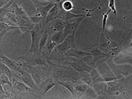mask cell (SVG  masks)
<instances>
[{"instance_id":"1","label":"cell","mask_w":132,"mask_h":99,"mask_svg":"<svg viewBox=\"0 0 132 99\" xmlns=\"http://www.w3.org/2000/svg\"><path fill=\"white\" fill-rule=\"evenodd\" d=\"M48 63L51 75L56 81H69L73 83L78 82L79 81L82 82V73L77 71L70 66H64L60 63L56 64L50 60H48Z\"/></svg>"},{"instance_id":"2","label":"cell","mask_w":132,"mask_h":99,"mask_svg":"<svg viewBox=\"0 0 132 99\" xmlns=\"http://www.w3.org/2000/svg\"><path fill=\"white\" fill-rule=\"evenodd\" d=\"M63 63L70 66L81 73L86 72L90 73L93 69V68L85 63L81 59L76 58L74 57H66Z\"/></svg>"},{"instance_id":"3","label":"cell","mask_w":132,"mask_h":99,"mask_svg":"<svg viewBox=\"0 0 132 99\" xmlns=\"http://www.w3.org/2000/svg\"><path fill=\"white\" fill-rule=\"evenodd\" d=\"M31 35V46L27 54L38 53L40 52V41L43 31H41L40 24H35L30 31Z\"/></svg>"},{"instance_id":"4","label":"cell","mask_w":132,"mask_h":99,"mask_svg":"<svg viewBox=\"0 0 132 99\" xmlns=\"http://www.w3.org/2000/svg\"><path fill=\"white\" fill-rule=\"evenodd\" d=\"M12 88L10 95V98H22L23 96L28 92L32 91V89L27 86L24 82H21L15 78L12 79Z\"/></svg>"},{"instance_id":"5","label":"cell","mask_w":132,"mask_h":99,"mask_svg":"<svg viewBox=\"0 0 132 99\" xmlns=\"http://www.w3.org/2000/svg\"><path fill=\"white\" fill-rule=\"evenodd\" d=\"M89 16H90V15L88 13L86 15H85V16H81V17H78V18L75 19V21H74V22H68L63 30V40L68 36V35H75V32H76L77 29L78 27L79 26L80 23H81V21L84 19H85L86 17Z\"/></svg>"},{"instance_id":"6","label":"cell","mask_w":132,"mask_h":99,"mask_svg":"<svg viewBox=\"0 0 132 99\" xmlns=\"http://www.w3.org/2000/svg\"><path fill=\"white\" fill-rule=\"evenodd\" d=\"M61 8H62V7H61V3L60 2V3H55L54 7L48 12L46 17L44 19V21H43V23L41 24H40V27L41 29H42V27H46V25L50 22H51V21L57 19V16H58V14L60 13Z\"/></svg>"},{"instance_id":"7","label":"cell","mask_w":132,"mask_h":99,"mask_svg":"<svg viewBox=\"0 0 132 99\" xmlns=\"http://www.w3.org/2000/svg\"><path fill=\"white\" fill-rule=\"evenodd\" d=\"M67 23H68L67 21H65L60 19H56L50 22L47 26L48 27H46V28L48 29L49 35H51L56 32L63 30Z\"/></svg>"},{"instance_id":"8","label":"cell","mask_w":132,"mask_h":99,"mask_svg":"<svg viewBox=\"0 0 132 99\" xmlns=\"http://www.w3.org/2000/svg\"><path fill=\"white\" fill-rule=\"evenodd\" d=\"M17 74L19 75L20 78L23 81V82H24L27 86H29L30 88H31L33 90H40L39 87H38L35 81H34L31 74L28 73L23 69L19 71Z\"/></svg>"},{"instance_id":"9","label":"cell","mask_w":132,"mask_h":99,"mask_svg":"<svg viewBox=\"0 0 132 99\" xmlns=\"http://www.w3.org/2000/svg\"><path fill=\"white\" fill-rule=\"evenodd\" d=\"M118 44L115 43L109 39V38L106 35V34H104L103 32H101V39H100V45L99 48L102 51L106 53H108V50L111 49L112 48L116 46Z\"/></svg>"},{"instance_id":"10","label":"cell","mask_w":132,"mask_h":99,"mask_svg":"<svg viewBox=\"0 0 132 99\" xmlns=\"http://www.w3.org/2000/svg\"><path fill=\"white\" fill-rule=\"evenodd\" d=\"M1 61L5 65H7L10 69H12L14 71H15L16 73H18L22 69V66L23 65V63L17 62L15 60H11L5 56H3L2 53L1 54Z\"/></svg>"},{"instance_id":"11","label":"cell","mask_w":132,"mask_h":99,"mask_svg":"<svg viewBox=\"0 0 132 99\" xmlns=\"http://www.w3.org/2000/svg\"><path fill=\"white\" fill-rule=\"evenodd\" d=\"M57 84V82L53 78L52 75H48L39 87V89L40 90L43 91L42 95H45L48 90H50L53 87H54Z\"/></svg>"},{"instance_id":"12","label":"cell","mask_w":132,"mask_h":99,"mask_svg":"<svg viewBox=\"0 0 132 99\" xmlns=\"http://www.w3.org/2000/svg\"><path fill=\"white\" fill-rule=\"evenodd\" d=\"M86 56H92V54L89 52L82 51L77 48H71L65 53V57H74L79 59H81Z\"/></svg>"},{"instance_id":"13","label":"cell","mask_w":132,"mask_h":99,"mask_svg":"<svg viewBox=\"0 0 132 99\" xmlns=\"http://www.w3.org/2000/svg\"><path fill=\"white\" fill-rule=\"evenodd\" d=\"M89 52L91 53L92 56H93V60L90 62V65H93L96 62H98L99 60L104 58V57H108L109 58V54L108 53H106L102 51L98 47H95L91 50L89 51Z\"/></svg>"},{"instance_id":"14","label":"cell","mask_w":132,"mask_h":99,"mask_svg":"<svg viewBox=\"0 0 132 99\" xmlns=\"http://www.w3.org/2000/svg\"><path fill=\"white\" fill-rule=\"evenodd\" d=\"M14 29H20L24 32H26L25 30H29L30 31V30L27 29H24L23 27H18V26H11L9 24H7L3 22H1L0 23V40H2L3 38V36L6 32H7L9 30H12Z\"/></svg>"},{"instance_id":"15","label":"cell","mask_w":132,"mask_h":99,"mask_svg":"<svg viewBox=\"0 0 132 99\" xmlns=\"http://www.w3.org/2000/svg\"><path fill=\"white\" fill-rule=\"evenodd\" d=\"M87 14H82V15H78V14H75L73 13L70 12V11H66L63 10L62 8H61L60 11V13L57 16V19H60L65 21L69 22L70 20L72 19H76L78 17H81V16H85Z\"/></svg>"},{"instance_id":"16","label":"cell","mask_w":132,"mask_h":99,"mask_svg":"<svg viewBox=\"0 0 132 99\" xmlns=\"http://www.w3.org/2000/svg\"><path fill=\"white\" fill-rule=\"evenodd\" d=\"M35 5L36 7V13H40L41 15H42V16H43L44 21V19H45L47 15H48V12H49L50 10L54 7L55 3H53V2H49L48 4H46V5H44V6L43 5H42V6L40 5V3H37V4L35 3ZM42 23H43V22H42ZM42 23H41V24H42Z\"/></svg>"},{"instance_id":"17","label":"cell","mask_w":132,"mask_h":99,"mask_svg":"<svg viewBox=\"0 0 132 99\" xmlns=\"http://www.w3.org/2000/svg\"><path fill=\"white\" fill-rule=\"evenodd\" d=\"M89 86L85 82L75 84V96L73 98H82Z\"/></svg>"},{"instance_id":"18","label":"cell","mask_w":132,"mask_h":99,"mask_svg":"<svg viewBox=\"0 0 132 99\" xmlns=\"http://www.w3.org/2000/svg\"><path fill=\"white\" fill-rule=\"evenodd\" d=\"M57 84L61 85L64 87L65 88L68 89L72 95V98H73L75 96V83L71 82L69 81H57Z\"/></svg>"},{"instance_id":"19","label":"cell","mask_w":132,"mask_h":99,"mask_svg":"<svg viewBox=\"0 0 132 99\" xmlns=\"http://www.w3.org/2000/svg\"><path fill=\"white\" fill-rule=\"evenodd\" d=\"M63 30L61 31L56 32L54 33L52 35H50V38L56 44H59L62 43L63 42Z\"/></svg>"},{"instance_id":"20","label":"cell","mask_w":132,"mask_h":99,"mask_svg":"<svg viewBox=\"0 0 132 99\" xmlns=\"http://www.w3.org/2000/svg\"><path fill=\"white\" fill-rule=\"evenodd\" d=\"M15 14L16 15H18V16H21L23 17L24 19H25L26 21H29V22H31L30 21V19H29V16L27 15V13H25L24 10L22 9V7L18 5V4L16 3L15 4Z\"/></svg>"},{"instance_id":"21","label":"cell","mask_w":132,"mask_h":99,"mask_svg":"<svg viewBox=\"0 0 132 99\" xmlns=\"http://www.w3.org/2000/svg\"><path fill=\"white\" fill-rule=\"evenodd\" d=\"M50 35H49V32H48V29L46 28L45 30L43 31V33H42V37L40 38V52H41V51L42 50V49L44 48V46H45L47 40H48V38H49Z\"/></svg>"},{"instance_id":"22","label":"cell","mask_w":132,"mask_h":99,"mask_svg":"<svg viewBox=\"0 0 132 99\" xmlns=\"http://www.w3.org/2000/svg\"><path fill=\"white\" fill-rule=\"evenodd\" d=\"M98 96V95L96 93L95 89H93V87L89 86L87 91L85 93L82 98H97Z\"/></svg>"},{"instance_id":"23","label":"cell","mask_w":132,"mask_h":99,"mask_svg":"<svg viewBox=\"0 0 132 99\" xmlns=\"http://www.w3.org/2000/svg\"><path fill=\"white\" fill-rule=\"evenodd\" d=\"M30 21L34 24H41V23L44 21V18L42 15L38 13H35L33 16H29Z\"/></svg>"},{"instance_id":"24","label":"cell","mask_w":132,"mask_h":99,"mask_svg":"<svg viewBox=\"0 0 132 99\" xmlns=\"http://www.w3.org/2000/svg\"><path fill=\"white\" fill-rule=\"evenodd\" d=\"M0 71H1V73H2L6 75L12 81L13 77L12 73L11 71L10 68H9L7 65H5L4 63H3V62H2V63L0 65Z\"/></svg>"},{"instance_id":"25","label":"cell","mask_w":132,"mask_h":99,"mask_svg":"<svg viewBox=\"0 0 132 99\" xmlns=\"http://www.w3.org/2000/svg\"><path fill=\"white\" fill-rule=\"evenodd\" d=\"M60 3H61V7L62 9L66 11H70L73 8H75L72 2L69 0H63Z\"/></svg>"},{"instance_id":"26","label":"cell","mask_w":132,"mask_h":99,"mask_svg":"<svg viewBox=\"0 0 132 99\" xmlns=\"http://www.w3.org/2000/svg\"><path fill=\"white\" fill-rule=\"evenodd\" d=\"M0 82H1V84L2 85L7 84L9 86L11 89L12 88V81L6 75L2 73H1V75H0Z\"/></svg>"},{"instance_id":"27","label":"cell","mask_w":132,"mask_h":99,"mask_svg":"<svg viewBox=\"0 0 132 99\" xmlns=\"http://www.w3.org/2000/svg\"><path fill=\"white\" fill-rule=\"evenodd\" d=\"M112 10L110 9H109L108 10L106 13L105 14H103V18H102V32L106 34L105 32V29H106V21L107 19H108V15H109L110 13L111 12Z\"/></svg>"},{"instance_id":"28","label":"cell","mask_w":132,"mask_h":99,"mask_svg":"<svg viewBox=\"0 0 132 99\" xmlns=\"http://www.w3.org/2000/svg\"><path fill=\"white\" fill-rule=\"evenodd\" d=\"M100 75H101V73H100V72H99L97 69H93V70L90 71V78H91L92 81H93V83L96 81V79H97Z\"/></svg>"},{"instance_id":"29","label":"cell","mask_w":132,"mask_h":99,"mask_svg":"<svg viewBox=\"0 0 132 99\" xmlns=\"http://www.w3.org/2000/svg\"><path fill=\"white\" fill-rule=\"evenodd\" d=\"M108 7L112 10L114 15V17L116 18L117 16V11L115 6V0H108Z\"/></svg>"},{"instance_id":"30","label":"cell","mask_w":132,"mask_h":99,"mask_svg":"<svg viewBox=\"0 0 132 99\" xmlns=\"http://www.w3.org/2000/svg\"><path fill=\"white\" fill-rule=\"evenodd\" d=\"M10 1H11V0H0V2H1V7H4L5 5L7 4L8 3H9Z\"/></svg>"},{"instance_id":"31","label":"cell","mask_w":132,"mask_h":99,"mask_svg":"<svg viewBox=\"0 0 132 99\" xmlns=\"http://www.w3.org/2000/svg\"><path fill=\"white\" fill-rule=\"evenodd\" d=\"M46 1H48V2H53V3H60V2H61L62 1H63V0H46Z\"/></svg>"},{"instance_id":"32","label":"cell","mask_w":132,"mask_h":99,"mask_svg":"<svg viewBox=\"0 0 132 99\" xmlns=\"http://www.w3.org/2000/svg\"><path fill=\"white\" fill-rule=\"evenodd\" d=\"M131 34H132V29H131L130 31H129V35H128V36H130V35H131Z\"/></svg>"}]
</instances>
